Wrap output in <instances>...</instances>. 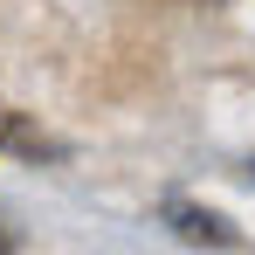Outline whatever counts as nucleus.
Masks as SVG:
<instances>
[{
	"instance_id": "obj_3",
	"label": "nucleus",
	"mask_w": 255,
	"mask_h": 255,
	"mask_svg": "<svg viewBox=\"0 0 255 255\" xmlns=\"http://www.w3.org/2000/svg\"><path fill=\"white\" fill-rule=\"evenodd\" d=\"M0 249H14V242H7V235H0Z\"/></svg>"
},
{
	"instance_id": "obj_1",
	"label": "nucleus",
	"mask_w": 255,
	"mask_h": 255,
	"mask_svg": "<svg viewBox=\"0 0 255 255\" xmlns=\"http://www.w3.org/2000/svg\"><path fill=\"white\" fill-rule=\"evenodd\" d=\"M172 221H179V235H186V242H221V249H228V242H242L221 214H200V207H172Z\"/></svg>"
},
{
	"instance_id": "obj_2",
	"label": "nucleus",
	"mask_w": 255,
	"mask_h": 255,
	"mask_svg": "<svg viewBox=\"0 0 255 255\" xmlns=\"http://www.w3.org/2000/svg\"><path fill=\"white\" fill-rule=\"evenodd\" d=\"M14 131H21V118H0V145H7V138H14Z\"/></svg>"
}]
</instances>
